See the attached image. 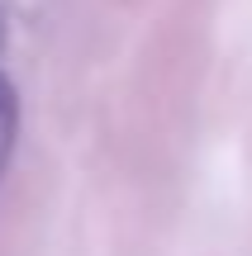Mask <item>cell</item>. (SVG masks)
Returning a JSON list of instances; mask_svg holds the SVG:
<instances>
[{
	"mask_svg": "<svg viewBox=\"0 0 252 256\" xmlns=\"http://www.w3.org/2000/svg\"><path fill=\"white\" fill-rule=\"evenodd\" d=\"M15 128H19V100H15V86L0 72V176H5V162L15 152Z\"/></svg>",
	"mask_w": 252,
	"mask_h": 256,
	"instance_id": "cell-1",
	"label": "cell"
},
{
	"mask_svg": "<svg viewBox=\"0 0 252 256\" xmlns=\"http://www.w3.org/2000/svg\"><path fill=\"white\" fill-rule=\"evenodd\" d=\"M0 38H5V28H0Z\"/></svg>",
	"mask_w": 252,
	"mask_h": 256,
	"instance_id": "cell-2",
	"label": "cell"
}]
</instances>
